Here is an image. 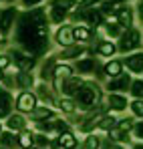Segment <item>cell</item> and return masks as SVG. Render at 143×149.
<instances>
[{
    "mask_svg": "<svg viewBox=\"0 0 143 149\" xmlns=\"http://www.w3.org/2000/svg\"><path fill=\"white\" fill-rule=\"evenodd\" d=\"M14 40L18 42V47L36 56H43L48 50V14L43 8H34V10H26L18 16L16 22V32H14Z\"/></svg>",
    "mask_w": 143,
    "mask_h": 149,
    "instance_id": "1",
    "label": "cell"
},
{
    "mask_svg": "<svg viewBox=\"0 0 143 149\" xmlns=\"http://www.w3.org/2000/svg\"><path fill=\"white\" fill-rule=\"evenodd\" d=\"M77 109L81 111H93L97 109V105L101 103V87L93 83V81H87L83 83V87L79 89V93L73 97Z\"/></svg>",
    "mask_w": 143,
    "mask_h": 149,
    "instance_id": "2",
    "label": "cell"
},
{
    "mask_svg": "<svg viewBox=\"0 0 143 149\" xmlns=\"http://www.w3.org/2000/svg\"><path fill=\"white\" fill-rule=\"evenodd\" d=\"M139 47H141V32L137 28H127L119 36L117 50H121V52H131V50L139 49Z\"/></svg>",
    "mask_w": 143,
    "mask_h": 149,
    "instance_id": "3",
    "label": "cell"
},
{
    "mask_svg": "<svg viewBox=\"0 0 143 149\" xmlns=\"http://www.w3.org/2000/svg\"><path fill=\"white\" fill-rule=\"evenodd\" d=\"M14 107H16L20 113H32V111L38 107L36 95L30 93V91H22V93H18V97H16V101H14Z\"/></svg>",
    "mask_w": 143,
    "mask_h": 149,
    "instance_id": "4",
    "label": "cell"
},
{
    "mask_svg": "<svg viewBox=\"0 0 143 149\" xmlns=\"http://www.w3.org/2000/svg\"><path fill=\"white\" fill-rule=\"evenodd\" d=\"M54 42H57L59 47H63V49H69L73 45H77L75 34H73V26H69V24L59 26L57 32H54Z\"/></svg>",
    "mask_w": 143,
    "mask_h": 149,
    "instance_id": "5",
    "label": "cell"
},
{
    "mask_svg": "<svg viewBox=\"0 0 143 149\" xmlns=\"http://www.w3.org/2000/svg\"><path fill=\"white\" fill-rule=\"evenodd\" d=\"M10 56H12V61L16 63L18 71H24V73H30V71H32V67L36 65V58H34V56H30L28 52H22V50H12V52H10Z\"/></svg>",
    "mask_w": 143,
    "mask_h": 149,
    "instance_id": "6",
    "label": "cell"
},
{
    "mask_svg": "<svg viewBox=\"0 0 143 149\" xmlns=\"http://www.w3.org/2000/svg\"><path fill=\"white\" fill-rule=\"evenodd\" d=\"M103 109H93L91 111V115L83 121V123L79 125V131L81 133H87V135H91V133H95V127L99 129V123H101V119H103Z\"/></svg>",
    "mask_w": 143,
    "mask_h": 149,
    "instance_id": "7",
    "label": "cell"
},
{
    "mask_svg": "<svg viewBox=\"0 0 143 149\" xmlns=\"http://www.w3.org/2000/svg\"><path fill=\"white\" fill-rule=\"evenodd\" d=\"M131 77L127 73H123L121 77H117V79H111L109 83H107V89H109V93H117V95H121V93H125L127 89H131Z\"/></svg>",
    "mask_w": 143,
    "mask_h": 149,
    "instance_id": "8",
    "label": "cell"
},
{
    "mask_svg": "<svg viewBox=\"0 0 143 149\" xmlns=\"http://www.w3.org/2000/svg\"><path fill=\"white\" fill-rule=\"evenodd\" d=\"M115 18H117V24L121 28H133V8L131 6H127V4H123L119 6L117 10H115Z\"/></svg>",
    "mask_w": 143,
    "mask_h": 149,
    "instance_id": "9",
    "label": "cell"
},
{
    "mask_svg": "<svg viewBox=\"0 0 143 149\" xmlns=\"http://www.w3.org/2000/svg\"><path fill=\"white\" fill-rule=\"evenodd\" d=\"M83 87V81H81V77H77V74H73V77H69V79H65L63 81V85H61V93L63 95H67V99H71V97H75L77 93H79V89Z\"/></svg>",
    "mask_w": 143,
    "mask_h": 149,
    "instance_id": "10",
    "label": "cell"
},
{
    "mask_svg": "<svg viewBox=\"0 0 143 149\" xmlns=\"http://www.w3.org/2000/svg\"><path fill=\"white\" fill-rule=\"evenodd\" d=\"M123 67H127L131 73L139 74L143 73V52H133V54H127L125 58H123Z\"/></svg>",
    "mask_w": 143,
    "mask_h": 149,
    "instance_id": "11",
    "label": "cell"
},
{
    "mask_svg": "<svg viewBox=\"0 0 143 149\" xmlns=\"http://www.w3.org/2000/svg\"><path fill=\"white\" fill-rule=\"evenodd\" d=\"M16 16H18V10H16L14 6L4 8V10L0 12V30H2V32H8L10 26L14 24V18H16Z\"/></svg>",
    "mask_w": 143,
    "mask_h": 149,
    "instance_id": "12",
    "label": "cell"
},
{
    "mask_svg": "<svg viewBox=\"0 0 143 149\" xmlns=\"http://www.w3.org/2000/svg\"><path fill=\"white\" fill-rule=\"evenodd\" d=\"M73 67L71 65H57V69H54V77H52V83H54V89L59 91L61 89V85H63V81L65 79H69L73 77Z\"/></svg>",
    "mask_w": 143,
    "mask_h": 149,
    "instance_id": "13",
    "label": "cell"
},
{
    "mask_svg": "<svg viewBox=\"0 0 143 149\" xmlns=\"http://www.w3.org/2000/svg\"><path fill=\"white\" fill-rule=\"evenodd\" d=\"M103 74H105V77H109V81H111V79L121 77V74H123V61L111 58V61L103 67Z\"/></svg>",
    "mask_w": 143,
    "mask_h": 149,
    "instance_id": "14",
    "label": "cell"
},
{
    "mask_svg": "<svg viewBox=\"0 0 143 149\" xmlns=\"http://www.w3.org/2000/svg\"><path fill=\"white\" fill-rule=\"evenodd\" d=\"M107 107H109L111 111H125V109L129 107V103H127V97H125V95L109 93V97H107Z\"/></svg>",
    "mask_w": 143,
    "mask_h": 149,
    "instance_id": "15",
    "label": "cell"
},
{
    "mask_svg": "<svg viewBox=\"0 0 143 149\" xmlns=\"http://www.w3.org/2000/svg\"><path fill=\"white\" fill-rule=\"evenodd\" d=\"M85 52H89L85 47H81V45H73V47H69V49L61 50L59 58H63V61H73V58H79V56L85 54Z\"/></svg>",
    "mask_w": 143,
    "mask_h": 149,
    "instance_id": "16",
    "label": "cell"
},
{
    "mask_svg": "<svg viewBox=\"0 0 143 149\" xmlns=\"http://www.w3.org/2000/svg\"><path fill=\"white\" fill-rule=\"evenodd\" d=\"M95 69H97L95 56H85V58H81L77 63V73H81V74H91V73H95Z\"/></svg>",
    "mask_w": 143,
    "mask_h": 149,
    "instance_id": "17",
    "label": "cell"
},
{
    "mask_svg": "<svg viewBox=\"0 0 143 149\" xmlns=\"http://www.w3.org/2000/svg\"><path fill=\"white\" fill-rule=\"evenodd\" d=\"M16 85H18V89H22V91H28V89H32L34 87V77L32 73H24V71H18L16 74Z\"/></svg>",
    "mask_w": 143,
    "mask_h": 149,
    "instance_id": "18",
    "label": "cell"
},
{
    "mask_svg": "<svg viewBox=\"0 0 143 149\" xmlns=\"http://www.w3.org/2000/svg\"><path fill=\"white\" fill-rule=\"evenodd\" d=\"M95 52L101 54V56H113V54L117 52V45H115L113 40H101L95 47Z\"/></svg>",
    "mask_w": 143,
    "mask_h": 149,
    "instance_id": "19",
    "label": "cell"
},
{
    "mask_svg": "<svg viewBox=\"0 0 143 149\" xmlns=\"http://www.w3.org/2000/svg\"><path fill=\"white\" fill-rule=\"evenodd\" d=\"M6 125H8V129L10 131H26V119H24L22 115H18V113H14V115H10L8 117V121H6Z\"/></svg>",
    "mask_w": 143,
    "mask_h": 149,
    "instance_id": "20",
    "label": "cell"
},
{
    "mask_svg": "<svg viewBox=\"0 0 143 149\" xmlns=\"http://www.w3.org/2000/svg\"><path fill=\"white\" fill-rule=\"evenodd\" d=\"M0 147H4V149L18 147V137H16L12 131H2V133H0Z\"/></svg>",
    "mask_w": 143,
    "mask_h": 149,
    "instance_id": "21",
    "label": "cell"
},
{
    "mask_svg": "<svg viewBox=\"0 0 143 149\" xmlns=\"http://www.w3.org/2000/svg\"><path fill=\"white\" fill-rule=\"evenodd\" d=\"M73 34H75V40H79V42H87V40L93 38L95 30L89 28V26H75V28H73Z\"/></svg>",
    "mask_w": 143,
    "mask_h": 149,
    "instance_id": "22",
    "label": "cell"
},
{
    "mask_svg": "<svg viewBox=\"0 0 143 149\" xmlns=\"http://www.w3.org/2000/svg\"><path fill=\"white\" fill-rule=\"evenodd\" d=\"M79 0H48V6L50 8H57V10H63V12H69L73 8H77Z\"/></svg>",
    "mask_w": 143,
    "mask_h": 149,
    "instance_id": "23",
    "label": "cell"
},
{
    "mask_svg": "<svg viewBox=\"0 0 143 149\" xmlns=\"http://www.w3.org/2000/svg\"><path fill=\"white\" fill-rule=\"evenodd\" d=\"M52 117V111L48 109V107H36L32 113H30V119L34 121V123H43V121H47Z\"/></svg>",
    "mask_w": 143,
    "mask_h": 149,
    "instance_id": "24",
    "label": "cell"
},
{
    "mask_svg": "<svg viewBox=\"0 0 143 149\" xmlns=\"http://www.w3.org/2000/svg\"><path fill=\"white\" fill-rule=\"evenodd\" d=\"M107 139H111V141H115V143H129L131 141V133H125V131H121V129H113V131H109V137Z\"/></svg>",
    "mask_w": 143,
    "mask_h": 149,
    "instance_id": "25",
    "label": "cell"
},
{
    "mask_svg": "<svg viewBox=\"0 0 143 149\" xmlns=\"http://www.w3.org/2000/svg\"><path fill=\"white\" fill-rule=\"evenodd\" d=\"M54 69H57L54 58H48L47 63L43 65V69H40V79H43V81H52V77H54Z\"/></svg>",
    "mask_w": 143,
    "mask_h": 149,
    "instance_id": "26",
    "label": "cell"
},
{
    "mask_svg": "<svg viewBox=\"0 0 143 149\" xmlns=\"http://www.w3.org/2000/svg\"><path fill=\"white\" fill-rule=\"evenodd\" d=\"M117 125H119V119H117L115 115H103V119H101V123H99V129L109 133V131H113Z\"/></svg>",
    "mask_w": 143,
    "mask_h": 149,
    "instance_id": "27",
    "label": "cell"
},
{
    "mask_svg": "<svg viewBox=\"0 0 143 149\" xmlns=\"http://www.w3.org/2000/svg\"><path fill=\"white\" fill-rule=\"evenodd\" d=\"M18 147L22 149H32L34 147V133L32 131H22L18 135Z\"/></svg>",
    "mask_w": 143,
    "mask_h": 149,
    "instance_id": "28",
    "label": "cell"
},
{
    "mask_svg": "<svg viewBox=\"0 0 143 149\" xmlns=\"http://www.w3.org/2000/svg\"><path fill=\"white\" fill-rule=\"evenodd\" d=\"M101 143H103V139L97 133H91V135H87V139L83 143V149H101Z\"/></svg>",
    "mask_w": 143,
    "mask_h": 149,
    "instance_id": "29",
    "label": "cell"
},
{
    "mask_svg": "<svg viewBox=\"0 0 143 149\" xmlns=\"http://www.w3.org/2000/svg\"><path fill=\"white\" fill-rule=\"evenodd\" d=\"M65 18H67V12L57 10V8H48V22H52V24H63Z\"/></svg>",
    "mask_w": 143,
    "mask_h": 149,
    "instance_id": "30",
    "label": "cell"
},
{
    "mask_svg": "<svg viewBox=\"0 0 143 149\" xmlns=\"http://www.w3.org/2000/svg\"><path fill=\"white\" fill-rule=\"evenodd\" d=\"M52 141H50V137H47L45 133H34V147L36 149H47Z\"/></svg>",
    "mask_w": 143,
    "mask_h": 149,
    "instance_id": "31",
    "label": "cell"
},
{
    "mask_svg": "<svg viewBox=\"0 0 143 149\" xmlns=\"http://www.w3.org/2000/svg\"><path fill=\"white\" fill-rule=\"evenodd\" d=\"M129 91H131V95H133L135 99L143 101V79H137V81H133Z\"/></svg>",
    "mask_w": 143,
    "mask_h": 149,
    "instance_id": "32",
    "label": "cell"
},
{
    "mask_svg": "<svg viewBox=\"0 0 143 149\" xmlns=\"http://www.w3.org/2000/svg\"><path fill=\"white\" fill-rule=\"evenodd\" d=\"M57 105H59V109H61L63 113H75V111H77V105H75L73 99H61Z\"/></svg>",
    "mask_w": 143,
    "mask_h": 149,
    "instance_id": "33",
    "label": "cell"
},
{
    "mask_svg": "<svg viewBox=\"0 0 143 149\" xmlns=\"http://www.w3.org/2000/svg\"><path fill=\"white\" fill-rule=\"evenodd\" d=\"M101 2L103 0H79V4H77V8L75 10H91V8H95V6H101Z\"/></svg>",
    "mask_w": 143,
    "mask_h": 149,
    "instance_id": "34",
    "label": "cell"
},
{
    "mask_svg": "<svg viewBox=\"0 0 143 149\" xmlns=\"http://www.w3.org/2000/svg\"><path fill=\"white\" fill-rule=\"evenodd\" d=\"M0 105H4L6 109H12V105H14L12 95H10L6 89H0Z\"/></svg>",
    "mask_w": 143,
    "mask_h": 149,
    "instance_id": "35",
    "label": "cell"
},
{
    "mask_svg": "<svg viewBox=\"0 0 143 149\" xmlns=\"http://www.w3.org/2000/svg\"><path fill=\"white\" fill-rule=\"evenodd\" d=\"M105 32L109 34V36H121L123 32H121V26L117 22H105Z\"/></svg>",
    "mask_w": 143,
    "mask_h": 149,
    "instance_id": "36",
    "label": "cell"
},
{
    "mask_svg": "<svg viewBox=\"0 0 143 149\" xmlns=\"http://www.w3.org/2000/svg\"><path fill=\"white\" fill-rule=\"evenodd\" d=\"M133 127H135V121H133L131 117H127V119H119V125H117V129L125 131V133H131Z\"/></svg>",
    "mask_w": 143,
    "mask_h": 149,
    "instance_id": "37",
    "label": "cell"
},
{
    "mask_svg": "<svg viewBox=\"0 0 143 149\" xmlns=\"http://www.w3.org/2000/svg\"><path fill=\"white\" fill-rule=\"evenodd\" d=\"M129 109H131V113L135 115V117H143V101L135 99L129 103Z\"/></svg>",
    "mask_w": 143,
    "mask_h": 149,
    "instance_id": "38",
    "label": "cell"
},
{
    "mask_svg": "<svg viewBox=\"0 0 143 149\" xmlns=\"http://www.w3.org/2000/svg\"><path fill=\"white\" fill-rule=\"evenodd\" d=\"M38 95H40V99L45 101V103H48V105H54V103H57V101L50 97V93L47 91V87H45V85H40V87H38Z\"/></svg>",
    "mask_w": 143,
    "mask_h": 149,
    "instance_id": "39",
    "label": "cell"
},
{
    "mask_svg": "<svg viewBox=\"0 0 143 149\" xmlns=\"http://www.w3.org/2000/svg\"><path fill=\"white\" fill-rule=\"evenodd\" d=\"M101 149H123V145L115 143V141H111V139H105V141L101 143Z\"/></svg>",
    "mask_w": 143,
    "mask_h": 149,
    "instance_id": "40",
    "label": "cell"
},
{
    "mask_svg": "<svg viewBox=\"0 0 143 149\" xmlns=\"http://www.w3.org/2000/svg\"><path fill=\"white\" fill-rule=\"evenodd\" d=\"M131 133H133L137 139H141V141H143V121H141V123H135V127H133Z\"/></svg>",
    "mask_w": 143,
    "mask_h": 149,
    "instance_id": "41",
    "label": "cell"
},
{
    "mask_svg": "<svg viewBox=\"0 0 143 149\" xmlns=\"http://www.w3.org/2000/svg\"><path fill=\"white\" fill-rule=\"evenodd\" d=\"M10 65V54H0V71H4Z\"/></svg>",
    "mask_w": 143,
    "mask_h": 149,
    "instance_id": "42",
    "label": "cell"
},
{
    "mask_svg": "<svg viewBox=\"0 0 143 149\" xmlns=\"http://www.w3.org/2000/svg\"><path fill=\"white\" fill-rule=\"evenodd\" d=\"M43 0H22V6L26 8H32V6H36V4H40Z\"/></svg>",
    "mask_w": 143,
    "mask_h": 149,
    "instance_id": "43",
    "label": "cell"
},
{
    "mask_svg": "<svg viewBox=\"0 0 143 149\" xmlns=\"http://www.w3.org/2000/svg\"><path fill=\"white\" fill-rule=\"evenodd\" d=\"M10 111H12V109H6L4 105H0V119H2V117H10V115H12Z\"/></svg>",
    "mask_w": 143,
    "mask_h": 149,
    "instance_id": "44",
    "label": "cell"
},
{
    "mask_svg": "<svg viewBox=\"0 0 143 149\" xmlns=\"http://www.w3.org/2000/svg\"><path fill=\"white\" fill-rule=\"evenodd\" d=\"M137 14H139V18L143 20V0H139V2H137Z\"/></svg>",
    "mask_w": 143,
    "mask_h": 149,
    "instance_id": "45",
    "label": "cell"
},
{
    "mask_svg": "<svg viewBox=\"0 0 143 149\" xmlns=\"http://www.w3.org/2000/svg\"><path fill=\"white\" fill-rule=\"evenodd\" d=\"M131 149H143V141H139V143H133V145H131Z\"/></svg>",
    "mask_w": 143,
    "mask_h": 149,
    "instance_id": "46",
    "label": "cell"
},
{
    "mask_svg": "<svg viewBox=\"0 0 143 149\" xmlns=\"http://www.w3.org/2000/svg\"><path fill=\"white\" fill-rule=\"evenodd\" d=\"M107 2H111L113 6H115V4H121V6H123V2H125V0H107Z\"/></svg>",
    "mask_w": 143,
    "mask_h": 149,
    "instance_id": "47",
    "label": "cell"
},
{
    "mask_svg": "<svg viewBox=\"0 0 143 149\" xmlns=\"http://www.w3.org/2000/svg\"><path fill=\"white\" fill-rule=\"evenodd\" d=\"M73 149H83V145H77V147H73Z\"/></svg>",
    "mask_w": 143,
    "mask_h": 149,
    "instance_id": "48",
    "label": "cell"
},
{
    "mask_svg": "<svg viewBox=\"0 0 143 149\" xmlns=\"http://www.w3.org/2000/svg\"><path fill=\"white\" fill-rule=\"evenodd\" d=\"M2 74H4V73H2V71H0V79H2Z\"/></svg>",
    "mask_w": 143,
    "mask_h": 149,
    "instance_id": "49",
    "label": "cell"
},
{
    "mask_svg": "<svg viewBox=\"0 0 143 149\" xmlns=\"http://www.w3.org/2000/svg\"><path fill=\"white\" fill-rule=\"evenodd\" d=\"M0 133H2V125H0Z\"/></svg>",
    "mask_w": 143,
    "mask_h": 149,
    "instance_id": "50",
    "label": "cell"
},
{
    "mask_svg": "<svg viewBox=\"0 0 143 149\" xmlns=\"http://www.w3.org/2000/svg\"><path fill=\"white\" fill-rule=\"evenodd\" d=\"M0 149H4V147H0Z\"/></svg>",
    "mask_w": 143,
    "mask_h": 149,
    "instance_id": "51",
    "label": "cell"
},
{
    "mask_svg": "<svg viewBox=\"0 0 143 149\" xmlns=\"http://www.w3.org/2000/svg\"><path fill=\"white\" fill-rule=\"evenodd\" d=\"M32 149H36V147H32Z\"/></svg>",
    "mask_w": 143,
    "mask_h": 149,
    "instance_id": "52",
    "label": "cell"
}]
</instances>
